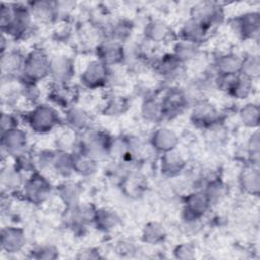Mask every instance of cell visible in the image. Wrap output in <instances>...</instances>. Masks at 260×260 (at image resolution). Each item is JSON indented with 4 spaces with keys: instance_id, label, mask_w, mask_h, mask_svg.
Returning <instances> with one entry per match:
<instances>
[{
    "instance_id": "cell-10",
    "label": "cell",
    "mask_w": 260,
    "mask_h": 260,
    "mask_svg": "<svg viewBox=\"0 0 260 260\" xmlns=\"http://www.w3.org/2000/svg\"><path fill=\"white\" fill-rule=\"evenodd\" d=\"M1 146L9 155L17 156L24 153L27 146L26 132L19 127L1 132Z\"/></svg>"
},
{
    "instance_id": "cell-23",
    "label": "cell",
    "mask_w": 260,
    "mask_h": 260,
    "mask_svg": "<svg viewBox=\"0 0 260 260\" xmlns=\"http://www.w3.org/2000/svg\"><path fill=\"white\" fill-rule=\"evenodd\" d=\"M64 120L70 129L82 131L89 127L90 115L83 108L73 105L65 110Z\"/></svg>"
},
{
    "instance_id": "cell-17",
    "label": "cell",
    "mask_w": 260,
    "mask_h": 260,
    "mask_svg": "<svg viewBox=\"0 0 260 260\" xmlns=\"http://www.w3.org/2000/svg\"><path fill=\"white\" fill-rule=\"evenodd\" d=\"M25 56L16 50H8L1 54V74L3 78H12L21 75Z\"/></svg>"
},
{
    "instance_id": "cell-8",
    "label": "cell",
    "mask_w": 260,
    "mask_h": 260,
    "mask_svg": "<svg viewBox=\"0 0 260 260\" xmlns=\"http://www.w3.org/2000/svg\"><path fill=\"white\" fill-rule=\"evenodd\" d=\"M211 206L207 195L203 190L190 193L185 198L184 216L187 221H196L200 219Z\"/></svg>"
},
{
    "instance_id": "cell-7",
    "label": "cell",
    "mask_w": 260,
    "mask_h": 260,
    "mask_svg": "<svg viewBox=\"0 0 260 260\" xmlns=\"http://www.w3.org/2000/svg\"><path fill=\"white\" fill-rule=\"evenodd\" d=\"M98 59L111 67L119 65L125 59V49L123 44L112 39H104L95 48Z\"/></svg>"
},
{
    "instance_id": "cell-36",
    "label": "cell",
    "mask_w": 260,
    "mask_h": 260,
    "mask_svg": "<svg viewBox=\"0 0 260 260\" xmlns=\"http://www.w3.org/2000/svg\"><path fill=\"white\" fill-rule=\"evenodd\" d=\"M241 122L249 128H256L259 125L260 110L259 106L254 103H249L243 106L239 112Z\"/></svg>"
},
{
    "instance_id": "cell-42",
    "label": "cell",
    "mask_w": 260,
    "mask_h": 260,
    "mask_svg": "<svg viewBox=\"0 0 260 260\" xmlns=\"http://www.w3.org/2000/svg\"><path fill=\"white\" fill-rule=\"evenodd\" d=\"M195 247L190 243H183L174 249V255L178 259H193L195 257Z\"/></svg>"
},
{
    "instance_id": "cell-40",
    "label": "cell",
    "mask_w": 260,
    "mask_h": 260,
    "mask_svg": "<svg viewBox=\"0 0 260 260\" xmlns=\"http://www.w3.org/2000/svg\"><path fill=\"white\" fill-rule=\"evenodd\" d=\"M259 152H260V141H259V133L256 130L249 139L248 142V153L250 156L251 165L258 166L259 161Z\"/></svg>"
},
{
    "instance_id": "cell-38",
    "label": "cell",
    "mask_w": 260,
    "mask_h": 260,
    "mask_svg": "<svg viewBox=\"0 0 260 260\" xmlns=\"http://www.w3.org/2000/svg\"><path fill=\"white\" fill-rule=\"evenodd\" d=\"M204 193L207 195L209 201L212 203L218 201L224 194V185L219 179H213L206 183L203 189Z\"/></svg>"
},
{
    "instance_id": "cell-32",
    "label": "cell",
    "mask_w": 260,
    "mask_h": 260,
    "mask_svg": "<svg viewBox=\"0 0 260 260\" xmlns=\"http://www.w3.org/2000/svg\"><path fill=\"white\" fill-rule=\"evenodd\" d=\"M240 75L253 80L259 77L260 74V60L258 55L247 54L242 57Z\"/></svg>"
},
{
    "instance_id": "cell-41",
    "label": "cell",
    "mask_w": 260,
    "mask_h": 260,
    "mask_svg": "<svg viewBox=\"0 0 260 260\" xmlns=\"http://www.w3.org/2000/svg\"><path fill=\"white\" fill-rule=\"evenodd\" d=\"M58 254V249L52 245L41 246L31 251V257L36 259H56Z\"/></svg>"
},
{
    "instance_id": "cell-18",
    "label": "cell",
    "mask_w": 260,
    "mask_h": 260,
    "mask_svg": "<svg viewBox=\"0 0 260 260\" xmlns=\"http://www.w3.org/2000/svg\"><path fill=\"white\" fill-rule=\"evenodd\" d=\"M209 31L210 28L207 25L190 16L180 29V39L199 46L206 39Z\"/></svg>"
},
{
    "instance_id": "cell-29",
    "label": "cell",
    "mask_w": 260,
    "mask_h": 260,
    "mask_svg": "<svg viewBox=\"0 0 260 260\" xmlns=\"http://www.w3.org/2000/svg\"><path fill=\"white\" fill-rule=\"evenodd\" d=\"M0 181H1L2 192L6 191L7 193L19 189L24 184V181L22 180L21 172L17 168H15V166L13 167L6 166L2 168Z\"/></svg>"
},
{
    "instance_id": "cell-1",
    "label": "cell",
    "mask_w": 260,
    "mask_h": 260,
    "mask_svg": "<svg viewBox=\"0 0 260 260\" xmlns=\"http://www.w3.org/2000/svg\"><path fill=\"white\" fill-rule=\"evenodd\" d=\"M29 128L39 134H46L61 124V118L57 110L50 105H36L25 117Z\"/></svg>"
},
{
    "instance_id": "cell-6",
    "label": "cell",
    "mask_w": 260,
    "mask_h": 260,
    "mask_svg": "<svg viewBox=\"0 0 260 260\" xmlns=\"http://www.w3.org/2000/svg\"><path fill=\"white\" fill-rule=\"evenodd\" d=\"M111 69L99 59L91 60L80 74V82L88 89H99L110 82Z\"/></svg>"
},
{
    "instance_id": "cell-13",
    "label": "cell",
    "mask_w": 260,
    "mask_h": 260,
    "mask_svg": "<svg viewBox=\"0 0 260 260\" xmlns=\"http://www.w3.org/2000/svg\"><path fill=\"white\" fill-rule=\"evenodd\" d=\"M236 31L245 40L258 41L260 32V14L257 11L246 12L234 20Z\"/></svg>"
},
{
    "instance_id": "cell-34",
    "label": "cell",
    "mask_w": 260,
    "mask_h": 260,
    "mask_svg": "<svg viewBox=\"0 0 260 260\" xmlns=\"http://www.w3.org/2000/svg\"><path fill=\"white\" fill-rule=\"evenodd\" d=\"M198 45L181 39L180 41L176 42L173 50V54L184 64L195 59V57L198 55Z\"/></svg>"
},
{
    "instance_id": "cell-28",
    "label": "cell",
    "mask_w": 260,
    "mask_h": 260,
    "mask_svg": "<svg viewBox=\"0 0 260 260\" xmlns=\"http://www.w3.org/2000/svg\"><path fill=\"white\" fill-rule=\"evenodd\" d=\"M57 195L66 207L75 206L80 203L81 188L74 182H64L60 184L57 189Z\"/></svg>"
},
{
    "instance_id": "cell-9",
    "label": "cell",
    "mask_w": 260,
    "mask_h": 260,
    "mask_svg": "<svg viewBox=\"0 0 260 260\" xmlns=\"http://www.w3.org/2000/svg\"><path fill=\"white\" fill-rule=\"evenodd\" d=\"M74 62L71 58L58 55L50 58L49 76L54 83L68 84L74 76Z\"/></svg>"
},
{
    "instance_id": "cell-22",
    "label": "cell",
    "mask_w": 260,
    "mask_h": 260,
    "mask_svg": "<svg viewBox=\"0 0 260 260\" xmlns=\"http://www.w3.org/2000/svg\"><path fill=\"white\" fill-rule=\"evenodd\" d=\"M186 167V160L177 151V148L165 153L160 157V171L167 177L179 175Z\"/></svg>"
},
{
    "instance_id": "cell-16",
    "label": "cell",
    "mask_w": 260,
    "mask_h": 260,
    "mask_svg": "<svg viewBox=\"0 0 260 260\" xmlns=\"http://www.w3.org/2000/svg\"><path fill=\"white\" fill-rule=\"evenodd\" d=\"M151 146L160 153H165L177 148L179 144V136L168 127H159L153 131L150 136Z\"/></svg>"
},
{
    "instance_id": "cell-15",
    "label": "cell",
    "mask_w": 260,
    "mask_h": 260,
    "mask_svg": "<svg viewBox=\"0 0 260 260\" xmlns=\"http://www.w3.org/2000/svg\"><path fill=\"white\" fill-rule=\"evenodd\" d=\"M191 16L200 20L211 29L214 25L221 22L223 11L215 2H201L192 8Z\"/></svg>"
},
{
    "instance_id": "cell-35",
    "label": "cell",
    "mask_w": 260,
    "mask_h": 260,
    "mask_svg": "<svg viewBox=\"0 0 260 260\" xmlns=\"http://www.w3.org/2000/svg\"><path fill=\"white\" fill-rule=\"evenodd\" d=\"M141 115L145 120L153 123L164 119L160 102L153 98L146 99L141 106Z\"/></svg>"
},
{
    "instance_id": "cell-21",
    "label": "cell",
    "mask_w": 260,
    "mask_h": 260,
    "mask_svg": "<svg viewBox=\"0 0 260 260\" xmlns=\"http://www.w3.org/2000/svg\"><path fill=\"white\" fill-rule=\"evenodd\" d=\"M239 185L243 192L258 196L260 191V173L258 166H247L239 176Z\"/></svg>"
},
{
    "instance_id": "cell-3",
    "label": "cell",
    "mask_w": 260,
    "mask_h": 260,
    "mask_svg": "<svg viewBox=\"0 0 260 260\" xmlns=\"http://www.w3.org/2000/svg\"><path fill=\"white\" fill-rule=\"evenodd\" d=\"M112 141L113 138L107 132L88 127L83 130L78 150L85 152L99 160L100 158L109 155Z\"/></svg>"
},
{
    "instance_id": "cell-5",
    "label": "cell",
    "mask_w": 260,
    "mask_h": 260,
    "mask_svg": "<svg viewBox=\"0 0 260 260\" xmlns=\"http://www.w3.org/2000/svg\"><path fill=\"white\" fill-rule=\"evenodd\" d=\"M32 19L34 17L28 5L12 3V14L10 20L1 30L7 37L21 39L30 31Z\"/></svg>"
},
{
    "instance_id": "cell-37",
    "label": "cell",
    "mask_w": 260,
    "mask_h": 260,
    "mask_svg": "<svg viewBox=\"0 0 260 260\" xmlns=\"http://www.w3.org/2000/svg\"><path fill=\"white\" fill-rule=\"evenodd\" d=\"M129 107L128 100L122 95L110 98L104 106L103 113L107 116H120L127 111Z\"/></svg>"
},
{
    "instance_id": "cell-46",
    "label": "cell",
    "mask_w": 260,
    "mask_h": 260,
    "mask_svg": "<svg viewBox=\"0 0 260 260\" xmlns=\"http://www.w3.org/2000/svg\"><path fill=\"white\" fill-rule=\"evenodd\" d=\"M79 258H83V259H95V258H101L99 252H96V250L94 249H87L83 252H80V255L78 256Z\"/></svg>"
},
{
    "instance_id": "cell-43",
    "label": "cell",
    "mask_w": 260,
    "mask_h": 260,
    "mask_svg": "<svg viewBox=\"0 0 260 260\" xmlns=\"http://www.w3.org/2000/svg\"><path fill=\"white\" fill-rule=\"evenodd\" d=\"M71 32H72V26L70 22H68L65 18H61L54 30V35L56 36V39L59 41H66L71 36Z\"/></svg>"
},
{
    "instance_id": "cell-27",
    "label": "cell",
    "mask_w": 260,
    "mask_h": 260,
    "mask_svg": "<svg viewBox=\"0 0 260 260\" xmlns=\"http://www.w3.org/2000/svg\"><path fill=\"white\" fill-rule=\"evenodd\" d=\"M173 35L171 27L162 20L151 19L144 27V37L149 42H167Z\"/></svg>"
},
{
    "instance_id": "cell-14",
    "label": "cell",
    "mask_w": 260,
    "mask_h": 260,
    "mask_svg": "<svg viewBox=\"0 0 260 260\" xmlns=\"http://www.w3.org/2000/svg\"><path fill=\"white\" fill-rule=\"evenodd\" d=\"M26 243L24 231L21 228L8 225L1 230V249L8 254L19 253Z\"/></svg>"
},
{
    "instance_id": "cell-30",
    "label": "cell",
    "mask_w": 260,
    "mask_h": 260,
    "mask_svg": "<svg viewBox=\"0 0 260 260\" xmlns=\"http://www.w3.org/2000/svg\"><path fill=\"white\" fill-rule=\"evenodd\" d=\"M62 177H68L73 172V153L66 150H55L52 169Z\"/></svg>"
},
{
    "instance_id": "cell-31",
    "label": "cell",
    "mask_w": 260,
    "mask_h": 260,
    "mask_svg": "<svg viewBox=\"0 0 260 260\" xmlns=\"http://www.w3.org/2000/svg\"><path fill=\"white\" fill-rule=\"evenodd\" d=\"M120 221L118 214L111 209L107 208H98L93 223L95 226L103 232H110L114 230Z\"/></svg>"
},
{
    "instance_id": "cell-24",
    "label": "cell",
    "mask_w": 260,
    "mask_h": 260,
    "mask_svg": "<svg viewBox=\"0 0 260 260\" xmlns=\"http://www.w3.org/2000/svg\"><path fill=\"white\" fill-rule=\"evenodd\" d=\"M242 57L235 53H225L216 57L214 61V68L217 75L229 76L240 73Z\"/></svg>"
},
{
    "instance_id": "cell-25",
    "label": "cell",
    "mask_w": 260,
    "mask_h": 260,
    "mask_svg": "<svg viewBox=\"0 0 260 260\" xmlns=\"http://www.w3.org/2000/svg\"><path fill=\"white\" fill-rule=\"evenodd\" d=\"M32 17L43 21L52 22L58 19L57 2L52 1H32L27 3Z\"/></svg>"
},
{
    "instance_id": "cell-33",
    "label": "cell",
    "mask_w": 260,
    "mask_h": 260,
    "mask_svg": "<svg viewBox=\"0 0 260 260\" xmlns=\"http://www.w3.org/2000/svg\"><path fill=\"white\" fill-rule=\"evenodd\" d=\"M166 239V231L157 221H150L145 224L142 231L143 242L149 245H157Z\"/></svg>"
},
{
    "instance_id": "cell-4",
    "label": "cell",
    "mask_w": 260,
    "mask_h": 260,
    "mask_svg": "<svg viewBox=\"0 0 260 260\" xmlns=\"http://www.w3.org/2000/svg\"><path fill=\"white\" fill-rule=\"evenodd\" d=\"M52 193L50 181L41 173V171L31 172L28 179L22 186V194L29 203L40 205L46 202Z\"/></svg>"
},
{
    "instance_id": "cell-45",
    "label": "cell",
    "mask_w": 260,
    "mask_h": 260,
    "mask_svg": "<svg viewBox=\"0 0 260 260\" xmlns=\"http://www.w3.org/2000/svg\"><path fill=\"white\" fill-rule=\"evenodd\" d=\"M0 123H1V132L18 127V122L16 117L13 114L8 112H2Z\"/></svg>"
},
{
    "instance_id": "cell-11",
    "label": "cell",
    "mask_w": 260,
    "mask_h": 260,
    "mask_svg": "<svg viewBox=\"0 0 260 260\" xmlns=\"http://www.w3.org/2000/svg\"><path fill=\"white\" fill-rule=\"evenodd\" d=\"M190 119L197 127L207 129L219 122V115L212 104L207 101H199L193 106Z\"/></svg>"
},
{
    "instance_id": "cell-39",
    "label": "cell",
    "mask_w": 260,
    "mask_h": 260,
    "mask_svg": "<svg viewBox=\"0 0 260 260\" xmlns=\"http://www.w3.org/2000/svg\"><path fill=\"white\" fill-rule=\"evenodd\" d=\"M132 30V24L127 20H119L115 24H113L111 28V37L112 39L122 43L126 40Z\"/></svg>"
},
{
    "instance_id": "cell-26",
    "label": "cell",
    "mask_w": 260,
    "mask_h": 260,
    "mask_svg": "<svg viewBox=\"0 0 260 260\" xmlns=\"http://www.w3.org/2000/svg\"><path fill=\"white\" fill-rule=\"evenodd\" d=\"M73 153V172L82 177H90L99 169V160L91 155L77 150Z\"/></svg>"
},
{
    "instance_id": "cell-20",
    "label": "cell",
    "mask_w": 260,
    "mask_h": 260,
    "mask_svg": "<svg viewBox=\"0 0 260 260\" xmlns=\"http://www.w3.org/2000/svg\"><path fill=\"white\" fill-rule=\"evenodd\" d=\"M75 89L76 88L70 86L69 83L60 84L53 82V85L49 91V99L53 104L66 110L70 106L75 105V101L78 95Z\"/></svg>"
},
{
    "instance_id": "cell-19",
    "label": "cell",
    "mask_w": 260,
    "mask_h": 260,
    "mask_svg": "<svg viewBox=\"0 0 260 260\" xmlns=\"http://www.w3.org/2000/svg\"><path fill=\"white\" fill-rule=\"evenodd\" d=\"M184 65L173 53H169L155 61L154 70L166 79H175L182 74Z\"/></svg>"
},
{
    "instance_id": "cell-44",
    "label": "cell",
    "mask_w": 260,
    "mask_h": 260,
    "mask_svg": "<svg viewBox=\"0 0 260 260\" xmlns=\"http://www.w3.org/2000/svg\"><path fill=\"white\" fill-rule=\"evenodd\" d=\"M115 249L116 253L121 256H131L137 250L135 244L128 240H120L119 242H117Z\"/></svg>"
},
{
    "instance_id": "cell-2",
    "label": "cell",
    "mask_w": 260,
    "mask_h": 260,
    "mask_svg": "<svg viewBox=\"0 0 260 260\" xmlns=\"http://www.w3.org/2000/svg\"><path fill=\"white\" fill-rule=\"evenodd\" d=\"M50 57L42 48L32 49L25 55L20 80L38 83L49 76Z\"/></svg>"
},
{
    "instance_id": "cell-12",
    "label": "cell",
    "mask_w": 260,
    "mask_h": 260,
    "mask_svg": "<svg viewBox=\"0 0 260 260\" xmlns=\"http://www.w3.org/2000/svg\"><path fill=\"white\" fill-rule=\"evenodd\" d=\"M164 118L179 115L188 105V98L184 90L178 87L170 88L160 101Z\"/></svg>"
}]
</instances>
